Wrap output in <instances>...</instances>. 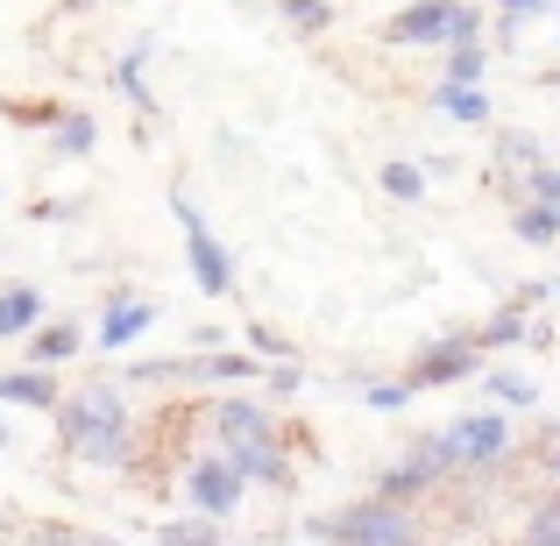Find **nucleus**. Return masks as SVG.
Wrapping results in <instances>:
<instances>
[{
	"label": "nucleus",
	"instance_id": "obj_23",
	"mask_svg": "<svg viewBox=\"0 0 560 546\" xmlns=\"http://www.w3.org/2000/svg\"><path fill=\"white\" fill-rule=\"evenodd\" d=\"M447 79H454V85H476V79H482V50H476V43H462V50H454Z\"/></svg>",
	"mask_w": 560,
	"mask_h": 546
},
{
	"label": "nucleus",
	"instance_id": "obj_9",
	"mask_svg": "<svg viewBox=\"0 0 560 546\" xmlns=\"http://www.w3.org/2000/svg\"><path fill=\"white\" fill-rule=\"evenodd\" d=\"M0 405H36V411H57L65 397H57V383L43 376V369H8V376H0Z\"/></svg>",
	"mask_w": 560,
	"mask_h": 546
},
{
	"label": "nucleus",
	"instance_id": "obj_11",
	"mask_svg": "<svg viewBox=\"0 0 560 546\" xmlns=\"http://www.w3.org/2000/svg\"><path fill=\"white\" fill-rule=\"evenodd\" d=\"M36 313H43V299L28 284H8L0 291V341H8V334H28L36 327Z\"/></svg>",
	"mask_w": 560,
	"mask_h": 546
},
{
	"label": "nucleus",
	"instance_id": "obj_12",
	"mask_svg": "<svg viewBox=\"0 0 560 546\" xmlns=\"http://www.w3.org/2000/svg\"><path fill=\"white\" fill-rule=\"evenodd\" d=\"M553 234H560V206H518V242H533V248H547L553 242Z\"/></svg>",
	"mask_w": 560,
	"mask_h": 546
},
{
	"label": "nucleus",
	"instance_id": "obj_26",
	"mask_svg": "<svg viewBox=\"0 0 560 546\" xmlns=\"http://www.w3.org/2000/svg\"><path fill=\"white\" fill-rule=\"evenodd\" d=\"M405 397H411V376H405V383H376V391H370V405H376V411H397Z\"/></svg>",
	"mask_w": 560,
	"mask_h": 546
},
{
	"label": "nucleus",
	"instance_id": "obj_10",
	"mask_svg": "<svg viewBox=\"0 0 560 546\" xmlns=\"http://www.w3.org/2000/svg\"><path fill=\"white\" fill-rule=\"evenodd\" d=\"M150 320H156V305H150V299H136V305L114 299V305H107V327H100V348H128L142 327H150Z\"/></svg>",
	"mask_w": 560,
	"mask_h": 546
},
{
	"label": "nucleus",
	"instance_id": "obj_2",
	"mask_svg": "<svg viewBox=\"0 0 560 546\" xmlns=\"http://www.w3.org/2000/svg\"><path fill=\"white\" fill-rule=\"evenodd\" d=\"M213 433L228 440V462L242 468V476L277 483V490L291 483L284 454H277V426H270V411H262V405H248V397H228V405H213Z\"/></svg>",
	"mask_w": 560,
	"mask_h": 546
},
{
	"label": "nucleus",
	"instance_id": "obj_22",
	"mask_svg": "<svg viewBox=\"0 0 560 546\" xmlns=\"http://www.w3.org/2000/svg\"><path fill=\"white\" fill-rule=\"evenodd\" d=\"M36 546H121V539H100V533H79V525H43Z\"/></svg>",
	"mask_w": 560,
	"mask_h": 546
},
{
	"label": "nucleus",
	"instance_id": "obj_1",
	"mask_svg": "<svg viewBox=\"0 0 560 546\" xmlns=\"http://www.w3.org/2000/svg\"><path fill=\"white\" fill-rule=\"evenodd\" d=\"M57 426H65V448L79 454V462H93V468L128 462V397L114 391V383H85V391L57 411Z\"/></svg>",
	"mask_w": 560,
	"mask_h": 546
},
{
	"label": "nucleus",
	"instance_id": "obj_14",
	"mask_svg": "<svg viewBox=\"0 0 560 546\" xmlns=\"http://www.w3.org/2000/svg\"><path fill=\"white\" fill-rule=\"evenodd\" d=\"M50 150L57 156H85L93 150V121H85V114H65V121L50 128Z\"/></svg>",
	"mask_w": 560,
	"mask_h": 546
},
{
	"label": "nucleus",
	"instance_id": "obj_17",
	"mask_svg": "<svg viewBox=\"0 0 560 546\" xmlns=\"http://www.w3.org/2000/svg\"><path fill=\"white\" fill-rule=\"evenodd\" d=\"M383 191H390V199H425L419 164H383Z\"/></svg>",
	"mask_w": 560,
	"mask_h": 546
},
{
	"label": "nucleus",
	"instance_id": "obj_8",
	"mask_svg": "<svg viewBox=\"0 0 560 546\" xmlns=\"http://www.w3.org/2000/svg\"><path fill=\"white\" fill-rule=\"evenodd\" d=\"M476 348L482 341H440V348H425V362H411V391H425V383H454V376H476Z\"/></svg>",
	"mask_w": 560,
	"mask_h": 546
},
{
	"label": "nucleus",
	"instance_id": "obj_19",
	"mask_svg": "<svg viewBox=\"0 0 560 546\" xmlns=\"http://www.w3.org/2000/svg\"><path fill=\"white\" fill-rule=\"evenodd\" d=\"M164 546H220V533L206 519H185V525H164V533H156Z\"/></svg>",
	"mask_w": 560,
	"mask_h": 546
},
{
	"label": "nucleus",
	"instance_id": "obj_30",
	"mask_svg": "<svg viewBox=\"0 0 560 546\" xmlns=\"http://www.w3.org/2000/svg\"><path fill=\"white\" fill-rule=\"evenodd\" d=\"M553 476H560V454H553Z\"/></svg>",
	"mask_w": 560,
	"mask_h": 546
},
{
	"label": "nucleus",
	"instance_id": "obj_27",
	"mask_svg": "<svg viewBox=\"0 0 560 546\" xmlns=\"http://www.w3.org/2000/svg\"><path fill=\"white\" fill-rule=\"evenodd\" d=\"M497 8H504V14H511V22H518V14H533V8H539V0H497Z\"/></svg>",
	"mask_w": 560,
	"mask_h": 546
},
{
	"label": "nucleus",
	"instance_id": "obj_6",
	"mask_svg": "<svg viewBox=\"0 0 560 546\" xmlns=\"http://www.w3.org/2000/svg\"><path fill=\"white\" fill-rule=\"evenodd\" d=\"M242 468L234 462H191V476H185V490H191V504L206 511V519H234V504H242Z\"/></svg>",
	"mask_w": 560,
	"mask_h": 546
},
{
	"label": "nucleus",
	"instance_id": "obj_20",
	"mask_svg": "<svg viewBox=\"0 0 560 546\" xmlns=\"http://www.w3.org/2000/svg\"><path fill=\"white\" fill-rule=\"evenodd\" d=\"M114 93H128V100H136L142 114H156V100H150V85H142V65H136V57H128V65L114 71Z\"/></svg>",
	"mask_w": 560,
	"mask_h": 546
},
{
	"label": "nucleus",
	"instance_id": "obj_15",
	"mask_svg": "<svg viewBox=\"0 0 560 546\" xmlns=\"http://www.w3.org/2000/svg\"><path fill=\"white\" fill-rule=\"evenodd\" d=\"M28 356H36L43 369H50V362H65V356H79V334H71V327H43V334H36V341H28Z\"/></svg>",
	"mask_w": 560,
	"mask_h": 546
},
{
	"label": "nucleus",
	"instance_id": "obj_18",
	"mask_svg": "<svg viewBox=\"0 0 560 546\" xmlns=\"http://www.w3.org/2000/svg\"><path fill=\"white\" fill-rule=\"evenodd\" d=\"M284 14H291V28H305V36H319V28L334 22L327 0H284Z\"/></svg>",
	"mask_w": 560,
	"mask_h": 546
},
{
	"label": "nucleus",
	"instance_id": "obj_21",
	"mask_svg": "<svg viewBox=\"0 0 560 546\" xmlns=\"http://www.w3.org/2000/svg\"><path fill=\"white\" fill-rule=\"evenodd\" d=\"M490 391L504 397V405H533V397H539V383H533V376H511V369H497V376H490Z\"/></svg>",
	"mask_w": 560,
	"mask_h": 546
},
{
	"label": "nucleus",
	"instance_id": "obj_7",
	"mask_svg": "<svg viewBox=\"0 0 560 546\" xmlns=\"http://www.w3.org/2000/svg\"><path fill=\"white\" fill-rule=\"evenodd\" d=\"M504 440H511V426L497 419V411H482V419L447 426V433H440V448H447V462H497V454H504Z\"/></svg>",
	"mask_w": 560,
	"mask_h": 546
},
{
	"label": "nucleus",
	"instance_id": "obj_3",
	"mask_svg": "<svg viewBox=\"0 0 560 546\" xmlns=\"http://www.w3.org/2000/svg\"><path fill=\"white\" fill-rule=\"evenodd\" d=\"M327 533L341 546H419V519L383 497V504H362V511H348V519H334Z\"/></svg>",
	"mask_w": 560,
	"mask_h": 546
},
{
	"label": "nucleus",
	"instance_id": "obj_29",
	"mask_svg": "<svg viewBox=\"0 0 560 546\" xmlns=\"http://www.w3.org/2000/svg\"><path fill=\"white\" fill-rule=\"evenodd\" d=\"M0 448H8V426H0Z\"/></svg>",
	"mask_w": 560,
	"mask_h": 546
},
{
	"label": "nucleus",
	"instance_id": "obj_16",
	"mask_svg": "<svg viewBox=\"0 0 560 546\" xmlns=\"http://www.w3.org/2000/svg\"><path fill=\"white\" fill-rule=\"evenodd\" d=\"M518 334H525V299H511V305H504V313H497V320H490V327H482V334H476V341H482V348H504V341H518Z\"/></svg>",
	"mask_w": 560,
	"mask_h": 546
},
{
	"label": "nucleus",
	"instance_id": "obj_25",
	"mask_svg": "<svg viewBox=\"0 0 560 546\" xmlns=\"http://www.w3.org/2000/svg\"><path fill=\"white\" fill-rule=\"evenodd\" d=\"M504 164H525V171H539V142H533V136H504Z\"/></svg>",
	"mask_w": 560,
	"mask_h": 546
},
{
	"label": "nucleus",
	"instance_id": "obj_28",
	"mask_svg": "<svg viewBox=\"0 0 560 546\" xmlns=\"http://www.w3.org/2000/svg\"><path fill=\"white\" fill-rule=\"evenodd\" d=\"M57 8H65V14H79V8H93V0H57Z\"/></svg>",
	"mask_w": 560,
	"mask_h": 546
},
{
	"label": "nucleus",
	"instance_id": "obj_13",
	"mask_svg": "<svg viewBox=\"0 0 560 546\" xmlns=\"http://www.w3.org/2000/svg\"><path fill=\"white\" fill-rule=\"evenodd\" d=\"M440 107H447L454 114V121H468V128H482V121H490V107H482V93H476V85H440Z\"/></svg>",
	"mask_w": 560,
	"mask_h": 546
},
{
	"label": "nucleus",
	"instance_id": "obj_5",
	"mask_svg": "<svg viewBox=\"0 0 560 546\" xmlns=\"http://www.w3.org/2000/svg\"><path fill=\"white\" fill-rule=\"evenodd\" d=\"M462 0H419V8H405L397 22H383V36L390 43H440V36H462Z\"/></svg>",
	"mask_w": 560,
	"mask_h": 546
},
{
	"label": "nucleus",
	"instance_id": "obj_4",
	"mask_svg": "<svg viewBox=\"0 0 560 546\" xmlns=\"http://www.w3.org/2000/svg\"><path fill=\"white\" fill-rule=\"evenodd\" d=\"M178 228H185V256H191V277H199V291H228L234 284V263H228V248L213 242V228L199 220V206L191 199H178Z\"/></svg>",
	"mask_w": 560,
	"mask_h": 546
},
{
	"label": "nucleus",
	"instance_id": "obj_24",
	"mask_svg": "<svg viewBox=\"0 0 560 546\" xmlns=\"http://www.w3.org/2000/svg\"><path fill=\"white\" fill-rule=\"evenodd\" d=\"M525 191H533L539 206H560V171H547V164H539L533 178H525Z\"/></svg>",
	"mask_w": 560,
	"mask_h": 546
}]
</instances>
